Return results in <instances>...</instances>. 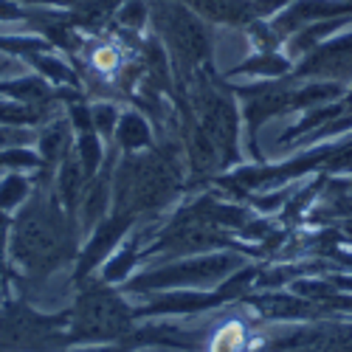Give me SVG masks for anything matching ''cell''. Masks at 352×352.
<instances>
[{
    "label": "cell",
    "mask_w": 352,
    "mask_h": 352,
    "mask_svg": "<svg viewBox=\"0 0 352 352\" xmlns=\"http://www.w3.org/2000/svg\"><path fill=\"white\" fill-rule=\"evenodd\" d=\"M9 254L25 276L45 279L76 256V220L43 184L23 203L9 228Z\"/></svg>",
    "instance_id": "cell-1"
},
{
    "label": "cell",
    "mask_w": 352,
    "mask_h": 352,
    "mask_svg": "<svg viewBox=\"0 0 352 352\" xmlns=\"http://www.w3.org/2000/svg\"><path fill=\"white\" fill-rule=\"evenodd\" d=\"M181 189V169L175 164V150H150L146 155L127 153L113 172V212L141 217L164 209Z\"/></svg>",
    "instance_id": "cell-2"
},
{
    "label": "cell",
    "mask_w": 352,
    "mask_h": 352,
    "mask_svg": "<svg viewBox=\"0 0 352 352\" xmlns=\"http://www.w3.org/2000/svg\"><path fill=\"white\" fill-rule=\"evenodd\" d=\"M212 23L178 0H150V28L169 54L175 76L184 85L197 71L212 68Z\"/></svg>",
    "instance_id": "cell-3"
},
{
    "label": "cell",
    "mask_w": 352,
    "mask_h": 352,
    "mask_svg": "<svg viewBox=\"0 0 352 352\" xmlns=\"http://www.w3.org/2000/svg\"><path fill=\"white\" fill-rule=\"evenodd\" d=\"M135 310L113 287L85 282L76 305L68 313V341H116L133 330Z\"/></svg>",
    "instance_id": "cell-4"
},
{
    "label": "cell",
    "mask_w": 352,
    "mask_h": 352,
    "mask_svg": "<svg viewBox=\"0 0 352 352\" xmlns=\"http://www.w3.org/2000/svg\"><path fill=\"white\" fill-rule=\"evenodd\" d=\"M240 265V259L234 254H203V256H189L181 259L175 265L141 274L138 279L130 282L133 290H169V287H181V285H192V287H209L220 279H226L234 268Z\"/></svg>",
    "instance_id": "cell-5"
},
{
    "label": "cell",
    "mask_w": 352,
    "mask_h": 352,
    "mask_svg": "<svg viewBox=\"0 0 352 352\" xmlns=\"http://www.w3.org/2000/svg\"><path fill=\"white\" fill-rule=\"evenodd\" d=\"M296 76H318V79L352 76V34L313 48L296 68Z\"/></svg>",
    "instance_id": "cell-6"
},
{
    "label": "cell",
    "mask_w": 352,
    "mask_h": 352,
    "mask_svg": "<svg viewBox=\"0 0 352 352\" xmlns=\"http://www.w3.org/2000/svg\"><path fill=\"white\" fill-rule=\"evenodd\" d=\"M178 3L197 12L206 23L243 28V32L256 20L251 12V0H178Z\"/></svg>",
    "instance_id": "cell-7"
},
{
    "label": "cell",
    "mask_w": 352,
    "mask_h": 352,
    "mask_svg": "<svg viewBox=\"0 0 352 352\" xmlns=\"http://www.w3.org/2000/svg\"><path fill=\"white\" fill-rule=\"evenodd\" d=\"M116 141L124 153H141L153 146V130L146 124V119L135 110H127L119 116V124H116Z\"/></svg>",
    "instance_id": "cell-8"
},
{
    "label": "cell",
    "mask_w": 352,
    "mask_h": 352,
    "mask_svg": "<svg viewBox=\"0 0 352 352\" xmlns=\"http://www.w3.org/2000/svg\"><path fill=\"white\" fill-rule=\"evenodd\" d=\"M71 153V124L56 119L40 133V164L43 169H51L63 164V158Z\"/></svg>",
    "instance_id": "cell-9"
},
{
    "label": "cell",
    "mask_w": 352,
    "mask_h": 352,
    "mask_svg": "<svg viewBox=\"0 0 352 352\" xmlns=\"http://www.w3.org/2000/svg\"><path fill=\"white\" fill-rule=\"evenodd\" d=\"M290 71V60L282 56L279 51H256L251 54L248 60H243L240 65H234L226 71V79L231 76H243V74H251V76H265V79H274V76H282Z\"/></svg>",
    "instance_id": "cell-10"
},
{
    "label": "cell",
    "mask_w": 352,
    "mask_h": 352,
    "mask_svg": "<svg viewBox=\"0 0 352 352\" xmlns=\"http://www.w3.org/2000/svg\"><path fill=\"white\" fill-rule=\"evenodd\" d=\"M25 63L32 65L43 79H48L54 85H68V87H74V91H79V79H76L74 68L65 60H60L54 51H37L32 56H25Z\"/></svg>",
    "instance_id": "cell-11"
},
{
    "label": "cell",
    "mask_w": 352,
    "mask_h": 352,
    "mask_svg": "<svg viewBox=\"0 0 352 352\" xmlns=\"http://www.w3.org/2000/svg\"><path fill=\"white\" fill-rule=\"evenodd\" d=\"M113 23L119 28H124V32L138 34L141 28L150 23V0H124L119 6V12H116Z\"/></svg>",
    "instance_id": "cell-12"
},
{
    "label": "cell",
    "mask_w": 352,
    "mask_h": 352,
    "mask_svg": "<svg viewBox=\"0 0 352 352\" xmlns=\"http://www.w3.org/2000/svg\"><path fill=\"white\" fill-rule=\"evenodd\" d=\"M138 245H141V237H133L119 254H116L107 265H104V282H122L130 271H133V265H135V259L141 256V251H138Z\"/></svg>",
    "instance_id": "cell-13"
},
{
    "label": "cell",
    "mask_w": 352,
    "mask_h": 352,
    "mask_svg": "<svg viewBox=\"0 0 352 352\" xmlns=\"http://www.w3.org/2000/svg\"><path fill=\"white\" fill-rule=\"evenodd\" d=\"M243 346H245V327L240 321L223 324L209 341V352H243Z\"/></svg>",
    "instance_id": "cell-14"
},
{
    "label": "cell",
    "mask_w": 352,
    "mask_h": 352,
    "mask_svg": "<svg viewBox=\"0 0 352 352\" xmlns=\"http://www.w3.org/2000/svg\"><path fill=\"white\" fill-rule=\"evenodd\" d=\"M28 192H32V186H28L23 175H9V178H3L0 181V212H12V209L23 206L28 200Z\"/></svg>",
    "instance_id": "cell-15"
},
{
    "label": "cell",
    "mask_w": 352,
    "mask_h": 352,
    "mask_svg": "<svg viewBox=\"0 0 352 352\" xmlns=\"http://www.w3.org/2000/svg\"><path fill=\"white\" fill-rule=\"evenodd\" d=\"M91 119H94L96 133L110 138L116 133V124H119V110H116V104H110V102H99L91 107Z\"/></svg>",
    "instance_id": "cell-16"
},
{
    "label": "cell",
    "mask_w": 352,
    "mask_h": 352,
    "mask_svg": "<svg viewBox=\"0 0 352 352\" xmlns=\"http://www.w3.org/2000/svg\"><path fill=\"white\" fill-rule=\"evenodd\" d=\"M25 6L20 0H0V23H23Z\"/></svg>",
    "instance_id": "cell-17"
},
{
    "label": "cell",
    "mask_w": 352,
    "mask_h": 352,
    "mask_svg": "<svg viewBox=\"0 0 352 352\" xmlns=\"http://www.w3.org/2000/svg\"><path fill=\"white\" fill-rule=\"evenodd\" d=\"M3 293H6V271H0V302H3Z\"/></svg>",
    "instance_id": "cell-18"
},
{
    "label": "cell",
    "mask_w": 352,
    "mask_h": 352,
    "mask_svg": "<svg viewBox=\"0 0 352 352\" xmlns=\"http://www.w3.org/2000/svg\"><path fill=\"white\" fill-rule=\"evenodd\" d=\"M85 352H122V349H85Z\"/></svg>",
    "instance_id": "cell-19"
}]
</instances>
